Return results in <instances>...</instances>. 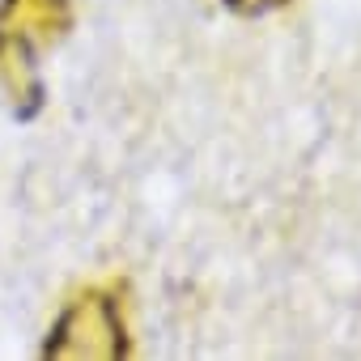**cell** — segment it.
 I'll return each instance as SVG.
<instances>
[{"label":"cell","instance_id":"6da1fadb","mask_svg":"<svg viewBox=\"0 0 361 361\" xmlns=\"http://www.w3.org/2000/svg\"><path fill=\"white\" fill-rule=\"evenodd\" d=\"M128 353L123 340V314L111 289H90L81 293L60 323L47 336L43 357L51 361H119Z\"/></svg>","mask_w":361,"mask_h":361},{"label":"cell","instance_id":"7a4b0ae2","mask_svg":"<svg viewBox=\"0 0 361 361\" xmlns=\"http://www.w3.org/2000/svg\"><path fill=\"white\" fill-rule=\"evenodd\" d=\"M68 26V0H5L0 35H13L30 47L60 39Z\"/></svg>","mask_w":361,"mask_h":361},{"label":"cell","instance_id":"3957f363","mask_svg":"<svg viewBox=\"0 0 361 361\" xmlns=\"http://www.w3.org/2000/svg\"><path fill=\"white\" fill-rule=\"evenodd\" d=\"M226 5H230L234 13H247V18H259V13H272V9H281V5H289V0H226Z\"/></svg>","mask_w":361,"mask_h":361}]
</instances>
